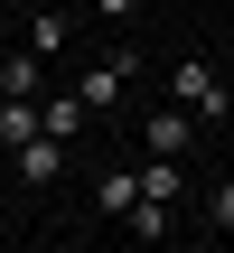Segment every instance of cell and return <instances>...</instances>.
<instances>
[{"mask_svg": "<svg viewBox=\"0 0 234 253\" xmlns=\"http://www.w3.org/2000/svg\"><path fill=\"white\" fill-rule=\"evenodd\" d=\"M19 178H28V188H56V178H66V141H56V131L19 141Z\"/></svg>", "mask_w": 234, "mask_h": 253, "instance_id": "5", "label": "cell"}, {"mask_svg": "<svg viewBox=\"0 0 234 253\" xmlns=\"http://www.w3.org/2000/svg\"><path fill=\"white\" fill-rule=\"evenodd\" d=\"M28 47L56 56V47H66V9H38V19H28Z\"/></svg>", "mask_w": 234, "mask_h": 253, "instance_id": "8", "label": "cell"}, {"mask_svg": "<svg viewBox=\"0 0 234 253\" xmlns=\"http://www.w3.org/2000/svg\"><path fill=\"white\" fill-rule=\"evenodd\" d=\"M188 141H197V113H188V103H159V113L141 122V150H169V160H188Z\"/></svg>", "mask_w": 234, "mask_h": 253, "instance_id": "3", "label": "cell"}, {"mask_svg": "<svg viewBox=\"0 0 234 253\" xmlns=\"http://www.w3.org/2000/svg\"><path fill=\"white\" fill-rule=\"evenodd\" d=\"M122 225H131V235H141V244H169V235H178V207H169V197H150V188H141V207H131V216H122Z\"/></svg>", "mask_w": 234, "mask_h": 253, "instance_id": "6", "label": "cell"}, {"mask_svg": "<svg viewBox=\"0 0 234 253\" xmlns=\"http://www.w3.org/2000/svg\"><path fill=\"white\" fill-rule=\"evenodd\" d=\"M169 94H178V103H188L197 122H225V113H234V94H225V75H216L206 56H178V66H169Z\"/></svg>", "mask_w": 234, "mask_h": 253, "instance_id": "1", "label": "cell"}, {"mask_svg": "<svg viewBox=\"0 0 234 253\" xmlns=\"http://www.w3.org/2000/svg\"><path fill=\"white\" fill-rule=\"evenodd\" d=\"M131 207H141V160H122V169H103V178H94V216H113V225H122Z\"/></svg>", "mask_w": 234, "mask_h": 253, "instance_id": "4", "label": "cell"}, {"mask_svg": "<svg viewBox=\"0 0 234 253\" xmlns=\"http://www.w3.org/2000/svg\"><path fill=\"white\" fill-rule=\"evenodd\" d=\"M38 84H47V56H38V47H28V56H9V66H0V94H38Z\"/></svg>", "mask_w": 234, "mask_h": 253, "instance_id": "7", "label": "cell"}, {"mask_svg": "<svg viewBox=\"0 0 234 253\" xmlns=\"http://www.w3.org/2000/svg\"><path fill=\"white\" fill-rule=\"evenodd\" d=\"M131 75H141V56H131V47H103V56H94V66H84V75H75V94H84V103H94V113H113V103H122V84H131Z\"/></svg>", "mask_w": 234, "mask_h": 253, "instance_id": "2", "label": "cell"}, {"mask_svg": "<svg viewBox=\"0 0 234 253\" xmlns=\"http://www.w3.org/2000/svg\"><path fill=\"white\" fill-rule=\"evenodd\" d=\"M103 9H131V0H103Z\"/></svg>", "mask_w": 234, "mask_h": 253, "instance_id": "10", "label": "cell"}, {"mask_svg": "<svg viewBox=\"0 0 234 253\" xmlns=\"http://www.w3.org/2000/svg\"><path fill=\"white\" fill-rule=\"evenodd\" d=\"M206 225H216V235H234V178H225V188H206Z\"/></svg>", "mask_w": 234, "mask_h": 253, "instance_id": "9", "label": "cell"}]
</instances>
